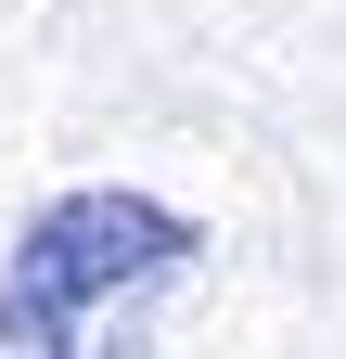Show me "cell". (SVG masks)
Segmentation results:
<instances>
[{
    "label": "cell",
    "instance_id": "cell-1",
    "mask_svg": "<svg viewBox=\"0 0 346 359\" xmlns=\"http://www.w3.org/2000/svg\"><path fill=\"white\" fill-rule=\"evenodd\" d=\"M193 269V218L154 193H64L0 269V359H116L128 308Z\"/></svg>",
    "mask_w": 346,
    "mask_h": 359
}]
</instances>
